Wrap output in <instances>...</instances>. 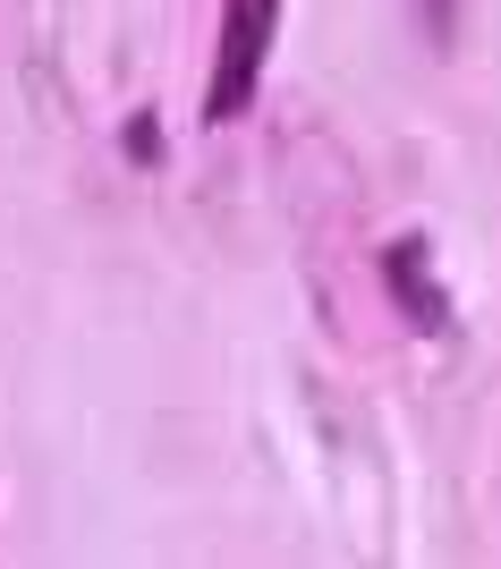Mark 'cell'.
<instances>
[{
    "instance_id": "6da1fadb",
    "label": "cell",
    "mask_w": 501,
    "mask_h": 569,
    "mask_svg": "<svg viewBox=\"0 0 501 569\" xmlns=\"http://www.w3.org/2000/svg\"><path fill=\"white\" fill-rule=\"evenodd\" d=\"M272 26H281V0H221V43H213V86H204V119L230 128L247 119L263 86V60H272Z\"/></svg>"
},
{
    "instance_id": "7a4b0ae2",
    "label": "cell",
    "mask_w": 501,
    "mask_h": 569,
    "mask_svg": "<svg viewBox=\"0 0 501 569\" xmlns=\"http://www.w3.org/2000/svg\"><path fill=\"white\" fill-rule=\"evenodd\" d=\"M382 272H391V298H400L425 332H451V307H442V289H433V256L425 238H400V247H382Z\"/></svg>"
},
{
    "instance_id": "3957f363",
    "label": "cell",
    "mask_w": 501,
    "mask_h": 569,
    "mask_svg": "<svg viewBox=\"0 0 501 569\" xmlns=\"http://www.w3.org/2000/svg\"><path fill=\"white\" fill-rule=\"evenodd\" d=\"M417 18L433 26V43H451V26H459V0H417Z\"/></svg>"
}]
</instances>
